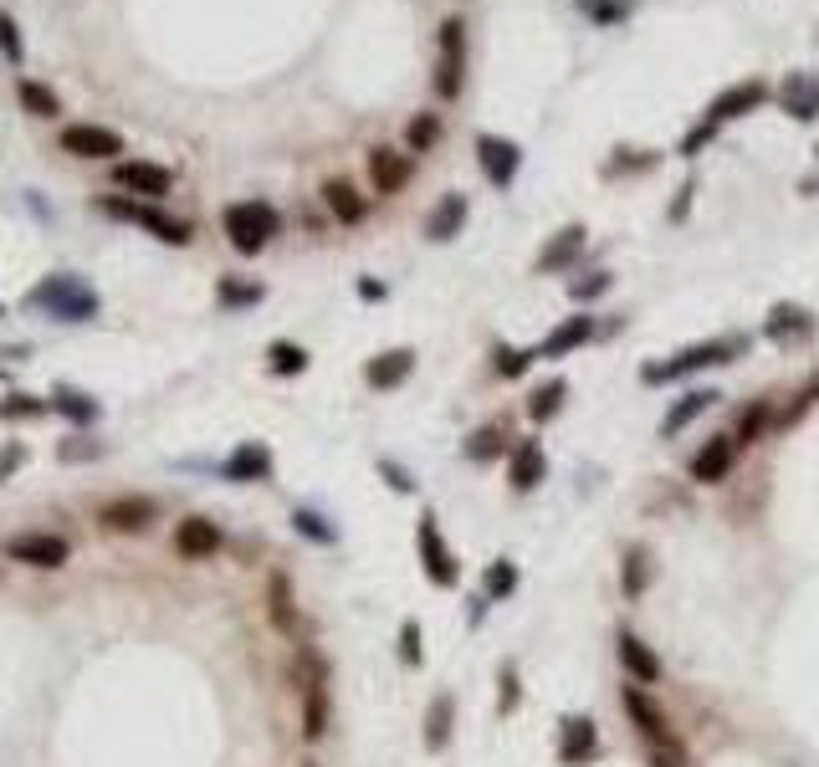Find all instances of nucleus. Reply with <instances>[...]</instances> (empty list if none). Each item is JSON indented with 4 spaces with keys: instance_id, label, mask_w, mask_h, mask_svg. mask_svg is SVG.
I'll return each instance as SVG.
<instances>
[{
    "instance_id": "23",
    "label": "nucleus",
    "mask_w": 819,
    "mask_h": 767,
    "mask_svg": "<svg viewBox=\"0 0 819 767\" xmlns=\"http://www.w3.org/2000/svg\"><path fill=\"white\" fill-rule=\"evenodd\" d=\"M410 369H415V353H410V348H390V353L369 358L364 379H369L374 389H400V384L410 379Z\"/></svg>"
},
{
    "instance_id": "30",
    "label": "nucleus",
    "mask_w": 819,
    "mask_h": 767,
    "mask_svg": "<svg viewBox=\"0 0 819 767\" xmlns=\"http://www.w3.org/2000/svg\"><path fill=\"white\" fill-rule=\"evenodd\" d=\"M451 716H456V701H451V696H436V701H430V716H425V747H430V752H446V742H451Z\"/></svg>"
},
{
    "instance_id": "53",
    "label": "nucleus",
    "mask_w": 819,
    "mask_h": 767,
    "mask_svg": "<svg viewBox=\"0 0 819 767\" xmlns=\"http://www.w3.org/2000/svg\"><path fill=\"white\" fill-rule=\"evenodd\" d=\"M502 686H507V691H502V711H512V706H517V670H512V665H507V681H502Z\"/></svg>"
},
{
    "instance_id": "12",
    "label": "nucleus",
    "mask_w": 819,
    "mask_h": 767,
    "mask_svg": "<svg viewBox=\"0 0 819 767\" xmlns=\"http://www.w3.org/2000/svg\"><path fill=\"white\" fill-rule=\"evenodd\" d=\"M732 461H738V440H732V435H712L697 456H692V481L717 486V481H727Z\"/></svg>"
},
{
    "instance_id": "10",
    "label": "nucleus",
    "mask_w": 819,
    "mask_h": 767,
    "mask_svg": "<svg viewBox=\"0 0 819 767\" xmlns=\"http://www.w3.org/2000/svg\"><path fill=\"white\" fill-rule=\"evenodd\" d=\"M113 174H118V185L128 195H144V200H164L169 185H175V174H169L164 164H144V159H123Z\"/></svg>"
},
{
    "instance_id": "22",
    "label": "nucleus",
    "mask_w": 819,
    "mask_h": 767,
    "mask_svg": "<svg viewBox=\"0 0 819 767\" xmlns=\"http://www.w3.org/2000/svg\"><path fill=\"white\" fill-rule=\"evenodd\" d=\"M369 179H374L379 195H395V190L410 185V159L395 154V149H374L369 154Z\"/></svg>"
},
{
    "instance_id": "20",
    "label": "nucleus",
    "mask_w": 819,
    "mask_h": 767,
    "mask_svg": "<svg viewBox=\"0 0 819 767\" xmlns=\"http://www.w3.org/2000/svg\"><path fill=\"white\" fill-rule=\"evenodd\" d=\"M584 241H589L584 225H564V231L538 251V272H569V266L579 261V251H584Z\"/></svg>"
},
{
    "instance_id": "32",
    "label": "nucleus",
    "mask_w": 819,
    "mask_h": 767,
    "mask_svg": "<svg viewBox=\"0 0 819 767\" xmlns=\"http://www.w3.org/2000/svg\"><path fill=\"white\" fill-rule=\"evenodd\" d=\"M564 394H569V384H564V379H548L543 389H533V399H528V420L548 425L558 410H564Z\"/></svg>"
},
{
    "instance_id": "37",
    "label": "nucleus",
    "mask_w": 819,
    "mask_h": 767,
    "mask_svg": "<svg viewBox=\"0 0 819 767\" xmlns=\"http://www.w3.org/2000/svg\"><path fill=\"white\" fill-rule=\"evenodd\" d=\"M267 358H272V374H303L308 369V353L303 348H297V343H287V338H277L272 348H267Z\"/></svg>"
},
{
    "instance_id": "5",
    "label": "nucleus",
    "mask_w": 819,
    "mask_h": 767,
    "mask_svg": "<svg viewBox=\"0 0 819 767\" xmlns=\"http://www.w3.org/2000/svg\"><path fill=\"white\" fill-rule=\"evenodd\" d=\"M620 706L630 711V721L640 727V737H651L656 742V752H676V732H671V721H666V711L645 696L640 686H625L620 691Z\"/></svg>"
},
{
    "instance_id": "48",
    "label": "nucleus",
    "mask_w": 819,
    "mask_h": 767,
    "mask_svg": "<svg viewBox=\"0 0 819 767\" xmlns=\"http://www.w3.org/2000/svg\"><path fill=\"white\" fill-rule=\"evenodd\" d=\"M405 139H410V149H430V144L441 139V123H436V118L425 113V118H415V123L405 128Z\"/></svg>"
},
{
    "instance_id": "26",
    "label": "nucleus",
    "mask_w": 819,
    "mask_h": 767,
    "mask_svg": "<svg viewBox=\"0 0 819 767\" xmlns=\"http://www.w3.org/2000/svg\"><path fill=\"white\" fill-rule=\"evenodd\" d=\"M768 98V87L763 82H738V87H727V93L712 103V123H727V118H743V113H753L758 103Z\"/></svg>"
},
{
    "instance_id": "43",
    "label": "nucleus",
    "mask_w": 819,
    "mask_h": 767,
    "mask_svg": "<svg viewBox=\"0 0 819 767\" xmlns=\"http://www.w3.org/2000/svg\"><path fill=\"white\" fill-rule=\"evenodd\" d=\"M0 57L6 62H26V41H21V26L0 11Z\"/></svg>"
},
{
    "instance_id": "56",
    "label": "nucleus",
    "mask_w": 819,
    "mask_h": 767,
    "mask_svg": "<svg viewBox=\"0 0 819 767\" xmlns=\"http://www.w3.org/2000/svg\"><path fill=\"white\" fill-rule=\"evenodd\" d=\"M809 399H819V384H814V389H809Z\"/></svg>"
},
{
    "instance_id": "19",
    "label": "nucleus",
    "mask_w": 819,
    "mask_h": 767,
    "mask_svg": "<svg viewBox=\"0 0 819 767\" xmlns=\"http://www.w3.org/2000/svg\"><path fill=\"white\" fill-rule=\"evenodd\" d=\"M599 747V732L589 716H564V742H558V762L564 767H584Z\"/></svg>"
},
{
    "instance_id": "2",
    "label": "nucleus",
    "mask_w": 819,
    "mask_h": 767,
    "mask_svg": "<svg viewBox=\"0 0 819 767\" xmlns=\"http://www.w3.org/2000/svg\"><path fill=\"white\" fill-rule=\"evenodd\" d=\"M732 353H743V343H738V338L692 343V348H681L676 358H666V364H645V369H640V379H645V384H671V379H686V374H702V369L732 364Z\"/></svg>"
},
{
    "instance_id": "34",
    "label": "nucleus",
    "mask_w": 819,
    "mask_h": 767,
    "mask_svg": "<svg viewBox=\"0 0 819 767\" xmlns=\"http://www.w3.org/2000/svg\"><path fill=\"white\" fill-rule=\"evenodd\" d=\"M502 440H507V435H502V425H482L477 435H471V440L461 445V456H466V461H477V466H487V461H497V456H502Z\"/></svg>"
},
{
    "instance_id": "42",
    "label": "nucleus",
    "mask_w": 819,
    "mask_h": 767,
    "mask_svg": "<svg viewBox=\"0 0 819 767\" xmlns=\"http://www.w3.org/2000/svg\"><path fill=\"white\" fill-rule=\"evenodd\" d=\"M579 11L589 16V21H599V26H615V21H625V0H579Z\"/></svg>"
},
{
    "instance_id": "36",
    "label": "nucleus",
    "mask_w": 819,
    "mask_h": 767,
    "mask_svg": "<svg viewBox=\"0 0 819 767\" xmlns=\"http://www.w3.org/2000/svg\"><path fill=\"white\" fill-rule=\"evenodd\" d=\"M52 410V399H41V394H11V399H0V420H41Z\"/></svg>"
},
{
    "instance_id": "31",
    "label": "nucleus",
    "mask_w": 819,
    "mask_h": 767,
    "mask_svg": "<svg viewBox=\"0 0 819 767\" xmlns=\"http://www.w3.org/2000/svg\"><path fill=\"white\" fill-rule=\"evenodd\" d=\"M323 200H328V210L343 220V225H359L364 220V200H359V190L354 185H343V179H333V185H323Z\"/></svg>"
},
{
    "instance_id": "21",
    "label": "nucleus",
    "mask_w": 819,
    "mask_h": 767,
    "mask_svg": "<svg viewBox=\"0 0 819 767\" xmlns=\"http://www.w3.org/2000/svg\"><path fill=\"white\" fill-rule=\"evenodd\" d=\"M594 338V318L589 312H579V318H569V323H558L543 343H538V358H564V353H574V348H584Z\"/></svg>"
},
{
    "instance_id": "55",
    "label": "nucleus",
    "mask_w": 819,
    "mask_h": 767,
    "mask_svg": "<svg viewBox=\"0 0 819 767\" xmlns=\"http://www.w3.org/2000/svg\"><path fill=\"white\" fill-rule=\"evenodd\" d=\"M651 762H656V767H681V752H656Z\"/></svg>"
},
{
    "instance_id": "28",
    "label": "nucleus",
    "mask_w": 819,
    "mask_h": 767,
    "mask_svg": "<svg viewBox=\"0 0 819 767\" xmlns=\"http://www.w3.org/2000/svg\"><path fill=\"white\" fill-rule=\"evenodd\" d=\"M620 665L635 675L640 686H656V681H661V660L651 655V645L635 640V635H620Z\"/></svg>"
},
{
    "instance_id": "18",
    "label": "nucleus",
    "mask_w": 819,
    "mask_h": 767,
    "mask_svg": "<svg viewBox=\"0 0 819 767\" xmlns=\"http://www.w3.org/2000/svg\"><path fill=\"white\" fill-rule=\"evenodd\" d=\"M221 471H226V481H267L272 476V450L262 440H241Z\"/></svg>"
},
{
    "instance_id": "6",
    "label": "nucleus",
    "mask_w": 819,
    "mask_h": 767,
    "mask_svg": "<svg viewBox=\"0 0 819 767\" xmlns=\"http://www.w3.org/2000/svg\"><path fill=\"white\" fill-rule=\"evenodd\" d=\"M6 558L26 563V568H62L72 558V548H67V537H57V532H21V537L6 543Z\"/></svg>"
},
{
    "instance_id": "15",
    "label": "nucleus",
    "mask_w": 819,
    "mask_h": 767,
    "mask_svg": "<svg viewBox=\"0 0 819 767\" xmlns=\"http://www.w3.org/2000/svg\"><path fill=\"white\" fill-rule=\"evenodd\" d=\"M303 737L318 742L328 732V681H323V665L308 655V686H303Z\"/></svg>"
},
{
    "instance_id": "38",
    "label": "nucleus",
    "mask_w": 819,
    "mask_h": 767,
    "mask_svg": "<svg viewBox=\"0 0 819 767\" xmlns=\"http://www.w3.org/2000/svg\"><path fill=\"white\" fill-rule=\"evenodd\" d=\"M267 594H272V624H277V629H292V624H297V609H292V583H287L282 573H272V589H267Z\"/></svg>"
},
{
    "instance_id": "49",
    "label": "nucleus",
    "mask_w": 819,
    "mask_h": 767,
    "mask_svg": "<svg viewBox=\"0 0 819 767\" xmlns=\"http://www.w3.org/2000/svg\"><path fill=\"white\" fill-rule=\"evenodd\" d=\"M93 456H103V445H98V440H82V445L67 440V445H62V461H93Z\"/></svg>"
},
{
    "instance_id": "29",
    "label": "nucleus",
    "mask_w": 819,
    "mask_h": 767,
    "mask_svg": "<svg viewBox=\"0 0 819 767\" xmlns=\"http://www.w3.org/2000/svg\"><path fill=\"white\" fill-rule=\"evenodd\" d=\"M16 98H21V108H26L31 118H57V113H62V98L52 93L47 82H36V77H21Z\"/></svg>"
},
{
    "instance_id": "14",
    "label": "nucleus",
    "mask_w": 819,
    "mask_h": 767,
    "mask_svg": "<svg viewBox=\"0 0 819 767\" xmlns=\"http://www.w3.org/2000/svg\"><path fill=\"white\" fill-rule=\"evenodd\" d=\"M215 548H221V527H215L210 517H185L175 527V553L190 558V563H205Z\"/></svg>"
},
{
    "instance_id": "33",
    "label": "nucleus",
    "mask_w": 819,
    "mask_h": 767,
    "mask_svg": "<svg viewBox=\"0 0 819 767\" xmlns=\"http://www.w3.org/2000/svg\"><path fill=\"white\" fill-rule=\"evenodd\" d=\"M52 410H57V415H67L72 425H93V420H98V404H93V394H77V389H57V394H52Z\"/></svg>"
},
{
    "instance_id": "46",
    "label": "nucleus",
    "mask_w": 819,
    "mask_h": 767,
    "mask_svg": "<svg viewBox=\"0 0 819 767\" xmlns=\"http://www.w3.org/2000/svg\"><path fill=\"white\" fill-rule=\"evenodd\" d=\"M763 425H768V404H753V410L738 420V435H732V440H738V445H753V440L763 435Z\"/></svg>"
},
{
    "instance_id": "4",
    "label": "nucleus",
    "mask_w": 819,
    "mask_h": 767,
    "mask_svg": "<svg viewBox=\"0 0 819 767\" xmlns=\"http://www.w3.org/2000/svg\"><path fill=\"white\" fill-rule=\"evenodd\" d=\"M420 568H425V578L436 583V589H456V578H461V563H456V553L446 548V537H441V527H436V517H420Z\"/></svg>"
},
{
    "instance_id": "3",
    "label": "nucleus",
    "mask_w": 819,
    "mask_h": 767,
    "mask_svg": "<svg viewBox=\"0 0 819 767\" xmlns=\"http://www.w3.org/2000/svg\"><path fill=\"white\" fill-rule=\"evenodd\" d=\"M221 225H226V236H231V246L241 251V256H256L272 236H277V210L272 205H262V200H241V205H226V215H221Z\"/></svg>"
},
{
    "instance_id": "54",
    "label": "nucleus",
    "mask_w": 819,
    "mask_h": 767,
    "mask_svg": "<svg viewBox=\"0 0 819 767\" xmlns=\"http://www.w3.org/2000/svg\"><path fill=\"white\" fill-rule=\"evenodd\" d=\"M359 297L364 302H384V282H359Z\"/></svg>"
},
{
    "instance_id": "24",
    "label": "nucleus",
    "mask_w": 819,
    "mask_h": 767,
    "mask_svg": "<svg viewBox=\"0 0 819 767\" xmlns=\"http://www.w3.org/2000/svg\"><path fill=\"white\" fill-rule=\"evenodd\" d=\"M722 394L717 389H686L676 404H671V410H666V420H661V435H681L686 425H692L697 415H707L712 410V404H717Z\"/></svg>"
},
{
    "instance_id": "44",
    "label": "nucleus",
    "mask_w": 819,
    "mask_h": 767,
    "mask_svg": "<svg viewBox=\"0 0 819 767\" xmlns=\"http://www.w3.org/2000/svg\"><path fill=\"white\" fill-rule=\"evenodd\" d=\"M615 287V277L610 272H589V277H579V282H569V292H574V302H594V297H605Z\"/></svg>"
},
{
    "instance_id": "16",
    "label": "nucleus",
    "mask_w": 819,
    "mask_h": 767,
    "mask_svg": "<svg viewBox=\"0 0 819 767\" xmlns=\"http://www.w3.org/2000/svg\"><path fill=\"white\" fill-rule=\"evenodd\" d=\"M779 103H784V113H794L799 123H814V118H819V77H814V72H789L784 87H779Z\"/></svg>"
},
{
    "instance_id": "51",
    "label": "nucleus",
    "mask_w": 819,
    "mask_h": 767,
    "mask_svg": "<svg viewBox=\"0 0 819 767\" xmlns=\"http://www.w3.org/2000/svg\"><path fill=\"white\" fill-rule=\"evenodd\" d=\"M379 471L390 476V486H395V491H415V481H410V476H405V471H400L395 461H379Z\"/></svg>"
},
{
    "instance_id": "47",
    "label": "nucleus",
    "mask_w": 819,
    "mask_h": 767,
    "mask_svg": "<svg viewBox=\"0 0 819 767\" xmlns=\"http://www.w3.org/2000/svg\"><path fill=\"white\" fill-rule=\"evenodd\" d=\"M400 660H405V665H420V660H425L420 624H415V619H405V624H400Z\"/></svg>"
},
{
    "instance_id": "7",
    "label": "nucleus",
    "mask_w": 819,
    "mask_h": 767,
    "mask_svg": "<svg viewBox=\"0 0 819 767\" xmlns=\"http://www.w3.org/2000/svg\"><path fill=\"white\" fill-rule=\"evenodd\" d=\"M461 72H466V26H461V16H451L441 26V67H436V93L446 103L461 93Z\"/></svg>"
},
{
    "instance_id": "25",
    "label": "nucleus",
    "mask_w": 819,
    "mask_h": 767,
    "mask_svg": "<svg viewBox=\"0 0 819 767\" xmlns=\"http://www.w3.org/2000/svg\"><path fill=\"white\" fill-rule=\"evenodd\" d=\"M773 343H794V338H809L814 333V318L799 307V302H779L768 312V328H763Z\"/></svg>"
},
{
    "instance_id": "35",
    "label": "nucleus",
    "mask_w": 819,
    "mask_h": 767,
    "mask_svg": "<svg viewBox=\"0 0 819 767\" xmlns=\"http://www.w3.org/2000/svg\"><path fill=\"white\" fill-rule=\"evenodd\" d=\"M292 527L303 532L308 543H318V548H333V543H338V527H328V517H318V512H308V507L292 512Z\"/></svg>"
},
{
    "instance_id": "40",
    "label": "nucleus",
    "mask_w": 819,
    "mask_h": 767,
    "mask_svg": "<svg viewBox=\"0 0 819 767\" xmlns=\"http://www.w3.org/2000/svg\"><path fill=\"white\" fill-rule=\"evenodd\" d=\"M533 358H538V348H497V374L502 379H523Z\"/></svg>"
},
{
    "instance_id": "27",
    "label": "nucleus",
    "mask_w": 819,
    "mask_h": 767,
    "mask_svg": "<svg viewBox=\"0 0 819 767\" xmlns=\"http://www.w3.org/2000/svg\"><path fill=\"white\" fill-rule=\"evenodd\" d=\"M461 225H466V195H441V205L430 210V220H425V236L430 241H451V236H461Z\"/></svg>"
},
{
    "instance_id": "13",
    "label": "nucleus",
    "mask_w": 819,
    "mask_h": 767,
    "mask_svg": "<svg viewBox=\"0 0 819 767\" xmlns=\"http://www.w3.org/2000/svg\"><path fill=\"white\" fill-rule=\"evenodd\" d=\"M98 522L108 532H144L149 522H159V502H149V496H118V502L103 507Z\"/></svg>"
},
{
    "instance_id": "50",
    "label": "nucleus",
    "mask_w": 819,
    "mask_h": 767,
    "mask_svg": "<svg viewBox=\"0 0 819 767\" xmlns=\"http://www.w3.org/2000/svg\"><path fill=\"white\" fill-rule=\"evenodd\" d=\"M712 133H717V123H712V118H707V123H702V128H692V133H686V144H681V154H697V149H702V144H707V139H712Z\"/></svg>"
},
{
    "instance_id": "1",
    "label": "nucleus",
    "mask_w": 819,
    "mask_h": 767,
    "mask_svg": "<svg viewBox=\"0 0 819 767\" xmlns=\"http://www.w3.org/2000/svg\"><path fill=\"white\" fill-rule=\"evenodd\" d=\"M26 307H36V312H47V318H57V323H88V318H98V292L82 282V277H67V272H57V277H47V282H36L31 292H26Z\"/></svg>"
},
{
    "instance_id": "8",
    "label": "nucleus",
    "mask_w": 819,
    "mask_h": 767,
    "mask_svg": "<svg viewBox=\"0 0 819 767\" xmlns=\"http://www.w3.org/2000/svg\"><path fill=\"white\" fill-rule=\"evenodd\" d=\"M103 210H108V215H118V220H134V225H144L149 236H159V241H169V246H185V241H190V225H185V220H175V215H164V210H154V205L108 200Z\"/></svg>"
},
{
    "instance_id": "39",
    "label": "nucleus",
    "mask_w": 819,
    "mask_h": 767,
    "mask_svg": "<svg viewBox=\"0 0 819 767\" xmlns=\"http://www.w3.org/2000/svg\"><path fill=\"white\" fill-rule=\"evenodd\" d=\"M645 578H651V568H645V548H630V553H625V568H620V583H625L630 599L645 594Z\"/></svg>"
},
{
    "instance_id": "11",
    "label": "nucleus",
    "mask_w": 819,
    "mask_h": 767,
    "mask_svg": "<svg viewBox=\"0 0 819 767\" xmlns=\"http://www.w3.org/2000/svg\"><path fill=\"white\" fill-rule=\"evenodd\" d=\"M477 159H482V174L492 179L497 190H507L517 179V164H523V154H517L512 139H497V133H482L477 139Z\"/></svg>"
},
{
    "instance_id": "9",
    "label": "nucleus",
    "mask_w": 819,
    "mask_h": 767,
    "mask_svg": "<svg viewBox=\"0 0 819 767\" xmlns=\"http://www.w3.org/2000/svg\"><path fill=\"white\" fill-rule=\"evenodd\" d=\"M62 149L77 159H118L123 139L113 128H98V123H72V128H62Z\"/></svg>"
},
{
    "instance_id": "45",
    "label": "nucleus",
    "mask_w": 819,
    "mask_h": 767,
    "mask_svg": "<svg viewBox=\"0 0 819 767\" xmlns=\"http://www.w3.org/2000/svg\"><path fill=\"white\" fill-rule=\"evenodd\" d=\"M267 292L256 287V282H221V307H251V302H262Z\"/></svg>"
},
{
    "instance_id": "52",
    "label": "nucleus",
    "mask_w": 819,
    "mask_h": 767,
    "mask_svg": "<svg viewBox=\"0 0 819 767\" xmlns=\"http://www.w3.org/2000/svg\"><path fill=\"white\" fill-rule=\"evenodd\" d=\"M21 456H26V450L21 445H6V450H0V481H6L16 466H21Z\"/></svg>"
},
{
    "instance_id": "41",
    "label": "nucleus",
    "mask_w": 819,
    "mask_h": 767,
    "mask_svg": "<svg viewBox=\"0 0 819 767\" xmlns=\"http://www.w3.org/2000/svg\"><path fill=\"white\" fill-rule=\"evenodd\" d=\"M512 589H517V563L497 558V563L487 568V599H507Z\"/></svg>"
},
{
    "instance_id": "17",
    "label": "nucleus",
    "mask_w": 819,
    "mask_h": 767,
    "mask_svg": "<svg viewBox=\"0 0 819 767\" xmlns=\"http://www.w3.org/2000/svg\"><path fill=\"white\" fill-rule=\"evenodd\" d=\"M543 476H548L543 445H538V440H517L512 456H507V481H512V491H533Z\"/></svg>"
}]
</instances>
